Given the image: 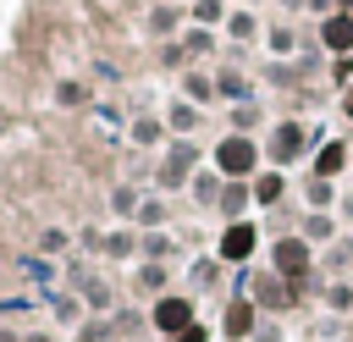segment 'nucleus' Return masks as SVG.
I'll return each mask as SVG.
<instances>
[{"label": "nucleus", "instance_id": "obj_1", "mask_svg": "<svg viewBox=\"0 0 353 342\" xmlns=\"http://www.w3.org/2000/svg\"><path fill=\"white\" fill-rule=\"evenodd\" d=\"M259 160H265V149H259L248 132H226V138L215 143V154H210V165H215L226 182H254V177L265 171Z\"/></svg>", "mask_w": 353, "mask_h": 342}, {"label": "nucleus", "instance_id": "obj_2", "mask_svg": "<svg viewBox=\"0 0 353 342\" xmlns=\"http://www.w3.org/2000/svg\"><path fill=\"white\" fill-rule=\"evenodd\" d=\"M188 325H199V303H193L188 292H165V298H154V303H149V331H154L160 342L182 336Z\"/></svg>", "mask_w": 353, "mask_h": 342}, {"label": "nucleus", "instance_id": "obj_3", "mask_svg": "<svg viewBox=\"0 0 353 342\" xmlns=\"http://www.w3.org/2000/svg\"><path fill=\"white\" fill-rule=\"evenodd\" d=\"M270 270H276V276H287L292 287H303V281H309V270H314V248H309L298 232H281V237L270 243Z\"/></svg>", "mask_w": 353, "mask_h": 342}, {"label": "nucleus", "instance_id": "obj_4", "mask_svg": "<svg viewBox=\"0 0 353 342\" xmlns=\"http://www.w3.org/2000/svg\"><path fill=\"white\" fill-rule=\"evenodd\" d=\"M237 292H248V298L259 303V314H265V309H270V314H281V309H292V303H298V287H292L287 276H276V270H259L254 281H243V276H237Z\"/></svg>", "mask_w": 353, "mask_h": 342}, {"label": "nucleus", "instance_id": "obj_5", "mask_svg": "<svg viewBox=\"0 0 353 342\" xmlns=\"http://www.w3.org/2000/svg\"><path fill=\"white\" fill-rule=\"evenodd\" d=\"M254 254H259V226L254 221H226L221 243H215V259L221 265H248Z\"/></svg>", "mask_w": 353, "mask_h": 342}, {"label": "nucleus", "instance_id": "obj_6", "mask_svg": "<svg viewBox=\"0 0 353 342\" xmlns=\"http://www.w3.org/2000/svg\"><path fill=\"white\" fill-rule=\"evenodd\" d=\"M254 331H259V303L248 292H232L226 298V314H221V336L226 342H254Z\"/></svg>", "mask_w": 353, "mask_h": 342}, {"label": "nucleus", "instance_id": "obj_7", "mask_svg": "<svg viewBox=\"0 0 353 342\" xmlns=\"http://www.w3.org/2000/svg\"><path fill=\"white\" fill-rule=\"evenodd\" d=\"M303 149H309V132H303V121H276V127H270V143H265V160L281 171V165H292Z\"/></svg>", "mask_w": 353, "mask_h": 342}, {"label": "nucleus", "instance_id": "obj_8", "mask_svg": "<svg viewBox=\"0 0 353 342\" xmlns=\"http://www.w3.org/2000/svg\"><path fill=\"white\" fill-rule=\"evenodd\" d=\"M193 160H199L193 143H171V154L160 160V188H188L193 182Z\"/></svg>", "mask_w": 353, "mask_h": 342}, {"label": "nucleus", "instance_id": "obj_9", "mask_svg": "<svg viewBox=\"0 0 353 342\" xmlns=\"http://www.w3.org/2000/svg\"><path fill=\"white\" fill-rule=\"evenodd\" d=\"M320 44H325L336 61H347V55H353V11H331V17L320 22Z\"/></svg>", "mask_w": 353, "mask_h": 342}, {"label": "nucleus", "instance_id": "obj_10", "mask_svg": "<svg viewBox=\"0 0 353 342\" xmlns=\"http://www.w3.org/2000/svg\"><path fill=\"white\" fill-rule=\"evenodd\" d=\"M248 188H254V204H259V210H276V204L287 199V177H281L276 165H265V171H259Z\"/></svg>", "mask_w": 353, "mask_h": 342}, {"label": "nucleus", "instance_id": "obj_11", "mask_svg": "<svg viewBox=\"0 0 353 342\" xmlns=\"http://www.w3.org/2000/svg\"><path fill=\"white\" fill-rule=\"evenodd\" d=\"M215 210H221L226 221H248V210H254V188H248V182H226Z\"/></svg>", "mask_w": 353, "mask_h": 342}, {"label": "nucleus", "instance_id": "obj_12", "mask_svg": "<svg viewBox=\"0 0 353 342\" xmlns=\"http://www.w3.org/2000/svg\"><path fill=\"white\" fill-rule=\"evenodd\" d=\"M342 165H347V143H342V138H331V143H320V149H314V177L336 182V177H342Z\"/></svg>", "mask_w": 353, "mask_h": 342}, {"label": "nucleus", "instance_id": "obj_13", "mask_svg": "<svg viewBox=\"0 0 353 342\" xmlns=\"http://www.w3.org/2000/svg\"><path fill=\"white\" fill-rule=\"evenodd\" d=\"M298 237H303L309 248H314V243H331V237H336V215H331V210H309V215L298 221Z\"/></svg>", "mask_w": 353, "mask_h": 342}, {"label": "nucleus", "instance_id": "obj_14", "mask_svg": "<svg viewBox=\"0 0 353 342\" xmlns=\"http://www.w3.org/2000/svg\"><path fill=\"white\" fill-rule=\"evenodd\" d=\"M188 188H193V199H199V204H221V188H226V177L210 165V171H193V182H188Z\"/></svg>", "mask_w": 353, "mask_h": 342}, {"label": "nucleus", "instance_id": "obj_15", "mask_svg": "<svg viewBox=\"0 0 353 342\" xmlns=\"http://www.w3.org/2000/svg\"><path fill=\"white\" fill-rule=\"evenodd\" d=\"M132 143H138V149H160V143H165V121H160V116H138V121H132Z\"/></svg>", "mask_w": 353, "mask_h": 342}, {"label": "nucleus", "instance_id": "obj_16", "mask_svg": "<svg viewBox=\"0 0 353 342\" xmlns=\"http://www.w3.org/2000/svg\"><path fill=\"white\" fill-rule=\"evenodd\" d=\"M303 204H309V210H336V182H325V177H309V188H303Z\"/></svg>", "mask_w": 353, "mask_h": 342}, {"label": "nucleus", "instance_id": "obj_17", "mask_svg": "<svg viewBox=\"0 0 353 342\" xmlns=\"http://www.w3.org/2000/svg\"><path fill=\"white\" fill-rule=\"evenodd\" d=\"M138 248H143V259H149V265H165V259H171V237H165V232H143V237H138Z\"/></svg>", "mask_w": 353, "mask_h": 342}, {"label": "nucleus", "instance_id": "obj_18", "mask_svg": "<svg viewBox=\"0 0 353 342\" xmlns=\"http://www.w3.org/2000/svg\"><path fill=\"white\" fill-rule=\"evenodd\" d=\"M165 127H171V132H193V127H199V105H193V99H182V105H171V116H165Z\"/></svg>", "mask_w": 353, "mask_h": 342}, {"label": "nucleus", "instance_id": "obj_19", "mask_svg": "<svg viewBox=\"0 0 353 342\" xmlns=\"http://www.w3.org/2000/svg\"><path fill=\"white\" fill-rule=\"evenodd\" d=\"M165 281H171V270L143 259V270H138V287H143V292H154V298H165Z\"/></svg>", "mask_w": 353, "mask_h": 342}, {"label": "nucleus", "instance_id": "obj_20", "mask_svg": "<svg viewBox=\"0 0 353 342\" xmlns=\"http://www.w3.org/2000/svg\"><path fill=\"white\" fill-rule=\"evenodd\" d=\"M132 221H138V226H143V232H160V226H165V204H160V199H143V204H138V215H132Z\"/></svg>", "mask_w": 353, "mask_h": 342}, {"label": "nucleus", "instance_id": "obj_21", "mask_svg": "<svg viewBox=\"0 0 353 342\" xmlns=\"http://www.w3.org/2000/svg\"><path fill=\"white\" fill-rule=\"evenodd\" d=\"M132 248H138V232H127V226L105 237V254H110V259H132Z\"/></svg>", "mask_w": 353, "mask_h": 342}, {"label": "nucleus", "instance_id": "obj_22", "mask_svg": "<svg viewBox=\"0 0 353 342\" xmlns=\"http://www.w3.org/2000/svg\"><path fill=\"white\" fill-rule=\"evenodd\" d=\"M226 28H232V39H237V44H248V39L259 33V22H254V11H232V17H226Z\"/></svg>", "mask_w": 353, "mask_h": 342}, {"label": "nucleus", "instance_id": "obj_23", "mask_svg": "<svg viewBox=\"0 0 353 342\" xmlns=\"http://www.w3.org/2000/svg\"><path fill=\"white\" fill-rule=\"evenodd\" d=\"M182 88H188V99H193V105L215 99V77H204V72H188V83H182Z\"/></svg>", "mask_w": 353, "mask_h": 342}, {"label": "nucleus", "instance_id": "obj_24", "mask_svg": "<svg viewBox=\"0 0 353 342\" xmlns=\"http://www.w3.org/2000/svg\"><path fill=\"white\" fill-rule=\"evenodd\" d=\"M325 309L347 314V309H353V287H347V281H331V287H325Z\"/></svg>", "mask_w": 353, "mask_h": 342}, {"label": "nucleus", "instance_id": "obj_25", "mask_svg": "<svg viewBox=\"0 0 353 342\" xmlns=\"http://www.w3.org/2000/svg\"><path fill=\"white\" fill-rule=\"evenodd\" d=\"M215 94H226V99H243V94H248V77H237V72H221V77H215Z\"/></svg>", "mask_w": 353, "mask_h": 342}, {"label": "nucleus", "instance_id": "obj_26", "mask_svg": "<svg viewBox=\"0 0 353 342\" xmlns=\"http://www.w3.org/2000/svg\"><path fill=\"white\" fill-rule=\"evenodd\" d=\"M188 11H193V22H221L226 17V0H193Z\"/></svg>", "mask_w": 353, "mask_h": 342}, {"label": "nucleus", "instance_id": "obj_27", "mask_svg": "<svg viewBox=\"0 0 353 342\" xmlns=\"http://www.w3.org/2000/svg\"><path fill=\"white\" fill-rule=\"evenodd\" d=\"M110 204H116V215H138V204H143V199H138L132 188H116V193H110Z\"/></svg>", "mask_w": 353, "mask_h": 342}, {"label": "nucleus", "instance_id": "obj_28", "mask_svg": "<svg viewBox=\"0 0 353 342\" xmlns=\"http://www.w3.org/2000/svg\"><path fill=\"white\" fill-rule=\"evenodd\" d=\"M193 281H199V287H215V281H221V259H199V265H193Z\"/></svg>", "mask_w": 353, "mask_h": 342}, {"label": "nucleus", "instance_id": "obj_29", "mask_svg": "<svg viewBox=\"0 0 353 342\" xmlns=\"http://www.w3.org/2000/svg\"><path fill=\"white\" fill-rule=\"evenodd\" d=\"M210 44H215V39H210V33H204V28H193V33H188V39H182V55H204V50H210Z\"/></svg>", "mask_w": 353, "mask_h": 342}, {"label": "nucleus", "instance_id": "obj_30", "mask_svg": "<svg viewBox=\"0 0 353 342\" xmlns=\"http://www.w3.org/2000/svg\"><path fill=\"white\" fill-rule=\"evenodd\" d=\"M55 99H61V105H88V88H83V83H61Z\"/></svg>", "mask_w": 353, "mask_h": 342}, {"label": "nucleus", "instance_id": "obj_31", "mask_svg": "<svg viewBox=\"0 0 353 342\" xmlns=\"http://www.w3.org/2000/svg\"><path fill=\"white\" fill-rule=\"evenodd\" d=\"M270 50H276V55H292V33L276 28V33H270Z\"/></svg>", "mask_w": 353, "mask_h": 342}, {"label": "nucleus", "instance_id": "obj_32", "mask_svg": "<svg viewBox=\"0 0 353 342\" xmlns=\"http://www.w3.org/2000/svg\"><path fill=\"white\" fill-rule=\"evenodd\" d=\"M171 342H210V325H204V320H199V325H188V331H182V336H171Z\"/></svg>", "mask_w": 353, "mask_h": 342}, {"label": "nucleus", "instance_id": "obj_33", "mask_svg": "<svg viewBox=\"0 0 353 342\" xmlns=\"http://www.w3.org/2000/svg\"><path fill=\"white\" fill-rule=\"evenodd\" d=\"M276 336H281V325H276V320H259V331H254V342H276Z\"/></svg>", "mask_w": 353, "mask_h": 342}, {"label": "nucleus", "instance_id": "obj_34", "mask_svg": "<svg viewBox=\"0 0 353 342\" xmlns=\"http://www.w3.org/2000/svg\"><path fill=\"white\" fill-rule=\"evenodd\" d=\"M342 116H347V121H353V83H347V88H342Z\"/></svg>", "mask_w": 353, "mask_h": 342}, {"label": "nucleus", "instance_id": "obj_35", "mask_svg": "<svg viewBox=\"0 0 353 342\" xmlns=\"http://www.w3.org/2000/svg\"><path fill=\"white\" fill-rule=\"evenodd\" d=\"M342 221H353V193H347V199H342Z\"/></svg>", "mask_w": 353, "mask_h": 342}, {"label": "nucleus", "instance_id": "obj_36", "mask_svg": "<svg viewBox=\"0 0 353 342\" xmlns=\"http://www.w3.org/2000/svg\"><path fill=\"white\" fill-rule=\"evenodd\" d=\"M22 342H55V336H44V331H33V336H22Z\"/></svg>", "mask_w": 353, "mask_h": 342}, {"label": "nucleus", "instance_id": "obj_37", "mask_svg": "<svg viewBox=\"0 0 353 342\" xmlns=\"http://www.w3.org/2000/svg\"><path fill=\"white\" fill-rule=\"evenodd\" d=\"M0 342H22V336H17V331H0Z\"/></svg>", "mask_w": 353, "mask_h": 342}, {"label": "nucleus", "instance_id": "obj_38", "mask_svg": "<svg viewBox=\"0 0 353 342\" xmlns=\"http://www.w3.org/2000/svg\"><path fill=\"white\" fill-rule=\"evenodd\" d=\"M149 342H160V336H149Z\"/></svg>", "mask_w": 353, "mask_h": 342}]
</instances>
